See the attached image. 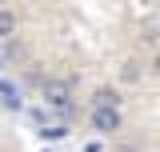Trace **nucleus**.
<instances>
[{
  "label": "nucleus",
  "instance_id": "obj_1",
  "mask_svg": "<svg viewBox=\"0 0 160 152\" xmlns=\"http://www.w3.org/2000/svg\"><path fill=\"white\" fill-rule=\"evenodd\" d=\"M44 100H48L52 108H60V112H68V108H72V104H68V100H72V88H68L64 80H48V84H44Z\"/></svg>",
  "mask_w": 160,
  "mask_h": 152
},
{
  "label": "nucleus",
  "instance_id": "obj_2",
  "mask_svg": "<svg viewBox=\"0 0 160 152\" xmlns=\"http://www.w3.org/2000/svg\"><path fill=\"white\" fill-rule=\"evenodd\" d=\"M92 124H96V132H116L120 128V112L116 108H92Z\"/></svg>",
  "mask_w": 160,
  "mask_h": 152
},
{
  "label": "nucleus",
  "instance_id": "obj_3",
  "mask_svg": "<svg viewBox=\"0 0 160 152\" xmlns=\"http://www.w3.org/2000/svg\"><path fill=\"white\" fill-rule=\"evenodd\" d=\"M12 32H16V16L0 8V36H12Z\"/></svg>",
  "mask_w": 160,
  "mask_h": 152
},
{
  "label": "nucleus",
  "instance_id": "obj_4",
  "mask_svg": "<svg viewBox=\"0 0 160 152\" xmlns=\"http://www.w3.org/2000/svg\"><path fill=\"white\" fill-rule=\"evenodd\" d=\"M0 96H4V104H12V108L20 104V100H16V88H12L8 80H0Z\"/></svg>",
  "mask_w": 160,
  "mask_h": 152
},
{
  "label": "nucleus",
  "instance_id": "obj_5",
  "mask_svg": "<svg viewBox=\"0 0 160 152\" xmlns=\"http://www.w3.org/2000/svg\"><path fill=\"white\" fill-rule=\"evenodd\" d=\"M84 152H104V148H100V144H88V148H84Z\"/></svg>",
  "mask_w": 160,
  "mask_h": 152
},
{
  "label": "nucleus",
  "instance_id": "obj_6",
  "mask_svg": "<svg viewBox=\"0 0 160 152\" xmlns=\"http://www.w3.org/2000/svg\"><path fill=\"white\" fill-rule=\"evenodd\" d=\"M156 72H160V56H156Z\"/></svg>",
  "mask_w": 160,
  "mask_h": 152
}]
</instances>
